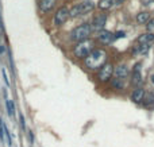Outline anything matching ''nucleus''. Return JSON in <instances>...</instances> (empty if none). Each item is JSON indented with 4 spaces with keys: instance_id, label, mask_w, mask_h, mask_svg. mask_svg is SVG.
<instances>
[{
    "instance_id": "1",
    "label": "nucleus",
    "mask_w": 154,
    "mask_h": 147,
    "mask_svg": "<svg viewBox=\"0 0 154 147\" xmlns=\"http://www.w3.org/2000/svg\"><path fill=\"white\" fill-rule=\"evenodd\" d=\"M106 61H107L106 51L101 50V49H95V50L85 58V65H87V68H89V69L96 70V69H101V68L106 65Z\"/></svg>"
},
{
    "instance_id": "2",
    "label": "nucleus",
    "mask_w": 154,
    "mask_h": 147,
    "mask_svg": "<svg viewBox=\"0 0 154 147\" xmlns=\"http://www.w3.org/2000/svg\"><path fill=\"white\" fill-rule=\"evenodd\" d=\"M92 47H93V40H91V39L79 42V45L75 47V56L77 58H87L93 51Z\"/></svg>"
},
{
    "instance_id": "3",
    "label": "nucleus",
    "mask_w": 154,
    "mask_h": 147,
    "mask_svg": "<svg viewBox=\"0 0 154 147\" xmlns=\"http://www.w3.org/2000/svg\"><path fill=\"white\" fill-rule=\"evenodd\" d=\"M91 35V26L89 24H81V26L76 27L72 32H70V38L77 42H82L87 40L88 37Z\"/></svg>"
},
{
    "instance_id": "4",
    "label": "nucleus",
    "mask_w": 154,
    "mask_h": 147,
    "mask_svg": "<svg viewBox=\"0 0 154 147\" xmlns=\"http://www.w3.org/2000/svg\"><path fill=\"white\" fill-rule=\"evenodd\" d=\"M114 72H115L114 66H112L111 64H106L100 70H99L97 78L101 81V82H106V81H108L109 78H111V76H112V73Z\"/></svg>"
},
{
    "instance_id": "5",
    "label": "nucleus",
    "mask_w": 154,
    "mask_h": 147,
    "mask_svg": "<svg viewBox=\"0 0 154 147\" xmlns=\"http://www.w3.org/2000/svg\"><path fill=\"white\" fill-rule=\"evenodd\" d=\"M68 16H70V15H69V11H68L66 7L58 8L57 12H56V15H54V24H56V26H61V24H64L65 22H66Z\"/></svg>"
},
{
    "instance_id": "6",
    "label": "nucleus",
    "mask_w": 154,
    "mask_h": 147,
    "mask_svg": "<svg viewBox=\"0 0 154 147\" xmlns=\"http://www.w3.org/2000/svg\"><path fill=\"white\" fill-rule=\"evenodd\" d=\"M106 22H107L106 14H100V15L95 16V18H93V22H92L93 30H101L104 26H106Z\"/></svg>"
},
{
    "instance_id": "7",
    "label": "nucleus",
    "mask_w": 154,
    "mask_h": 147,
    "mask_svg": "<svg viewBox=\"0 0 154 147\" xmlns=\"http://www.w3.org/2000/svg\"><path fill=\"white\" fill-rule=\"evenodd\" d=\"M115 35L112 34V32L109 31H100L99 32V40H100L101 43H106V45H108V43H111L112 40H114Z\"/></svg>"
},
{
    "instance_id": "8",
    "label": "nucleus",
    "mask_w": 154,
    "mask_h": 147,
    "mask_svg": "<svg viewBox=\"0 0 154 147\" xmlns=\"http://www.w3.org/2000/svg\"><path fill=\"white\" fill-rule=\"evenodd\" d=\"M93 7H95V4H93V2H91V0H84V2H81L79 4V8H80L81 15H82V14L89 12V11H92Z\"/></svg>"
},
{
    "instance_id": "9",
    "label": "nucleus",
    "mask_w": 154,
    "mask_h": 147,
    "mask_svg": "<svg viewBox=\"0 0 154 147\" xmlns=\"http://www.w3.org/2000/svg\"><path fill=\"white\" fill-rule=\"evenodd\" d=\"M56 4V0H41L39 2V8L42 12H49Z\"/></svg>"
},
{
    "instance_id": "10",
    "label": "nucleus",
    "mask_w": 154,
    "mask_h": 147,
    "mask_svg": "<svg viewBox=\"0 0 154 147\" xmlns=\"http://www.w3.org/2000/svg\"><path fill=\"white\" fill-rule=\"evenodd\" d=\"M114 73L118 78H122L123 80V78L127 77V74H128V68L126 66V65H119V66H116Z\"/></svg>"
},
{
    "instance_id": "11",
    "label": "nucleus",
    "mask_w": 154,
    "mask_h": 147,
    "mask_svg": "<svg viewBox=\"0 0 154 147\" xmlns=\"http://www.w3.org/2000/svg\"><path fill=\"white\" fill-rule=\"evenodd\" d=\"M143 99H145V92H143V89H141V88H137L135 91L133 92V94H131V100L135 103L143 101Z\"/></svg>"
},
{
    "instance_id": "12",
    "label": "nucleus",
    "mask_w": 154,
    "mask_h": 147,
    "mask_svg": "<svg viewBox=\"0 0 154 147\" xmlns=\"http://www.w3.org/2000/svg\"><path fill=\"white\" fill-rule=\"evenodd\" d=\"M138 42L141 45H149V43L154 42V34L152 32H147V34H142L141 37L138 38Z\"/></svg>"
},
{
    "instance_id": "13",
    "label": "nucleus",
    "mask_w": 154,
    "mask_h": 147,
    "mask_svg": "<svg viewBox=\"0 0 154 147\" xmlns=\"http://www.w3.org/2000/svg\"><path fill=\"white\" fill-rule=\"evenodd\" d=\"M139 66L141 65H137L135 66V70H134V73H133V80H131V82L134 84V85H139V84L142 82V76H141V73H139Z\"/></svg>"
},
{
    "instance_id": "14",
    "label": "nucleus",
    "mask_w": 154,
    "mask_h": 147,
    "mask_svg": "<svg viewBox=\"0 0 154 147\" xmlns=\"http://www.w3.org/2000/svg\"><path fill=\"white\" fill-rule=\"evenodd\" d=\"M149 18H150V14L143 11V12H139L138 15H137V22L143 24V23H146V22H149Z\"/></svg>"
},
{
    "instance_id": "15",
    "label": "nucleus",
    "mask_w": 154,
    "mask_h": 147,
    "mask_svg": "<svg viewBox=\"0 0 154 147\" xmlns=\"http://www.w3.org/2000/svg\"><path fill=\"white\" fill-rule=\"evenodd\" d=\"M112 4H114V0H99V3H97L100 10H108Z\"/></svg>"
},
{
    "instance_id": "16",
    "label": "nucleus",
    "mask_w": 154,
    "mask_h": 147,
    "mask_svg": "<svg viewBox=\"0 0 154 147\" xmlns=\"http://www.w3.org/2000/svg\"><path fill=\"white\" fill-rule=\"evenodd\" d=\"M143 104L146 105V107H152V105L154 104V94H153V93H147V94H145Z\"/></svg>"
},
{
    "instance_id": "17",
    "label": "nucleus",
    "mask_w": 154,
    "mask_h": 147,
    "mask_svg": "<svg viewBox=\"0 0 154 147\" xmlns=\"http://www.w3.org/2000/svg\"><path fill=\"white\" fill-rule=\"evenodd\" d=\"M5 107H7V112L10 116H14V112H15V108H14V103L12 100H7L5 101Z\"/></svg>"
},
{
    "instance_id": "18",
    "label": "nucleus",
    "mask_w": 154,
    "mask_h": 147,
    "mask_svg": "<svg viewBox=\"0 0 154 147\" xmlns=\"http://www.w3.org/2000/svg\"><path fill=\"white\" fill-rule=\"evenodd\" d=\"M112 86L116 89H122L123 88V82H122V78H114L112 80Z\"/></svg>"
},
{
    "instance_id": "19",
    "label": "nucleus",
    "mask_w": 154,
    "mask_h": 147,
    "mask_svg": "<svg viewBox=\"0 0 154 147\" xmlns=\"http://www.w3.org/2000/svg\"><path fill=\"white\" fill-rule=\"evenodd\" d=\"M147 30H149V31L154 30V19H150V20H149V24H147Z\"/></svg>"
},
{
    "instance_id": "20",
    "label": "nucleus",
    "mask_w": 154,
    "mask_h": 147,
    "mask_svg": "<svg viewBox=\"0 0 154 147\" xmlns=\"http://www.w3.org/2000/svg\"><path fill=\"white\" fill-rule=\"evenodd\" d=\"M3 132H4V127H3L2 119H0V139H3Z\"/></svg>"
},
{
    "instance_id": "21",
    "label": "nucleus",
    "mask_w": 154,
    "mask_h": 147,
    "mask_svg": "<svg viewBox=\"0 0 154 147\" xmlns=\"http://www.w3.org/2000/svg\"><path fill=\"white\" fill-rule=\"evenodd\" d=\"M114 35H115V38H123V37H125V32H123V31H118L116 34H114Z\"/></svg>"
},
{
    "instance_id": "22",
    "label": "nucleus",
    "mask_w": 154,
    "mask_h": 147,
    "mask_svg": "<svg viewBox=\"0 0 154 147\" xmlns=\"http://www.w3.org/2000/svg\"><path fill=\"white\" fill-rule=\"evenodd\" d=\"M152 2H154V0H142V3H143L145 5H149Z\"/></svg>"
},
{
    "instance_id": "23",
    "label": "nucleus",
    "mask_w": 154,
    "mask_h": 147,
    "mask_svg": "<svg viewBox=\"0 0 154 147\" xmlns=\"http://www.w3.org/2000/svg\"><path fill=\"white\" fill-rule=\"evenodd\" d=\"M20 124H22V127H24V119H23V115L20 113Z\"/></svg>"
},
{
    "instance_id": "24",
    "label": "nucleus",
    "mask_w": 154,
    "mask_h": 147,
    "mask_svg": "<svg viewBox=\"0 0 154 147\" xmlns=\"http://www.w3.org/2000/svg\"><path fill=\"white\" fill-rule=\"evenodd\" d=\"M115 2H116V4H122V3L125 2V0H115Z\"/></svg>"
},
{
    "instance_id": "25",
    "label": "nucleus",
    "mask_w": 154,
    "mask_h": 147,
    "mask_svg": "<svg viewBox=\"0 0 154 147\" xmlns=\"http://www.w3.org/2000/svg\"><path fill=\"white\" fill-rule=\"evenodd\" d=\"M3 51H4V47H3V46H0V54H2Z\"/></svg>"
},
{
    "instance_id": "26",
    "label": "nucleus",
    "mask_w": 154,
    "mask_h": 147,
    "mask_svg": "<svg viewBox=\"0 0 154 147\" xmlns=\"http://www.w3.org/2000/svg\"><path fill=\"white\" fill-rule=\"evenodd\" d=\"M150 80H152V82H153V84H154V74H153V76H152V77H150Z\"/></svg>"
}]
</instances>
